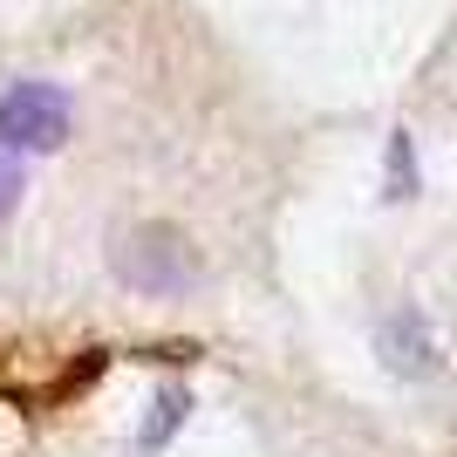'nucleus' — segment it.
Instances as JSON below:
<instances>
[{"mask_svg":"<svg viewBox=\"0 0 457 457\" xmlns=\"http://www.w3.org/2000/svg\"><path fill=\"white\" fill-rule=\"evenodd\" d=\"M376 355L396 376H437V335H430V321H423L417 307H396V314H382V328H376Z\"/></svg>","mask_w":457,"mask_h":457,"instance_id":"3","label":"nucleus"},{"mask_svg":"<svg viewBox=\"0 0 457 457\" xmlns=\"http://www.w3.org/2000/svg\"><path fill=\"white\" fill-rule=\"evenodd\" d=\"M21 191H28V178H21V164L7 151H0V219H7V212L21 205Z\"/></svg>","mask_w":457,"mask_h":457,"instance_id":"6","label":"nucleus"},{"mask_svg":"<svg viewBox=\"0 0 457 457\" xmlns=\"http://www.w3.org/2000/svg\"><path fill=\"white\" fill-rule=\"evenodd\" d=\"M69 137V96L55 82L0 89V151H55Z\"/></svg>","mask_w":457,"mask_h":457,"instance_id":"2","label":"nucleus"},{"mask_svg":"<svg viewBox=\"0 0 457 457\" xmlns=\"http://www.w3.org/2000/svg\"><path fill=\"white\" fill-rule=\"evenodd\" d=\"M110 267H116L123 287L151 294V301H171V294H191V287H198V253H191V239L178 226H130L116 239Z\"/></svg>","mask_w":457,"mask_h":457,"instance_id":"1","label":"nucleus"},{"mask_svg":"<svg viewBox=\"0 0 457 457\" xmlns=\"http://www.w3.org/2000/svg\"><path fill=\"white\" fill-rule=\"evenodd\" d=\"M417 191V144H410V130L389 137V198H410Z\"/></svg>","mask_w":457,"mask_h":457,"instance_id":"5","label":"nucleus"},{"mask_svg":"<svg viewBox=\"0 0 457 457\" xmlns=\"http://www.w3.org/2000/svg\"><path fill=\"white\" fill-rule=\"evenodd\" d=\"M185 410H191V396H185V389L171 382V389H164V396L151 403V423L137 430V451H164V444L178 437V423H185Z\"/></svg>","mask_w":457,"mask_h":457,"instance_id":"4","label":"nucleus"}]
</instances>
